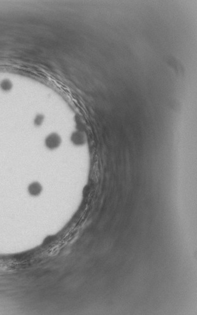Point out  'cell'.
Instances as JSON below:
<instances>
[{"mask_svg":"<svg viewBox=\"0 0 197 315\" xmlns=\"http://www.w3.org/2000/svg\"><path fill=\"white\" fill-rule=\"evenodd\" d=\"M45 119V116L43 114H39L36 115L34 119V124L36 126H40L42 125V124Z\"/></svg>","mask_w":197,"mask_h":315,"instance_id":"obj_4","label":"cell"},{"mask_svg":"<svg viewBox=\"0 0 197 315\" xmlns=\"http://www.w3.org/2000/svg\"><path fill=\"white\" fill-rule=\"evenodd\" d=\"M42 192V186L38 182H33L31 183L28 187L29 193L33 196H37Z\"/></svg>","mask_w":197,"mask_h":315,"instance_id":"obj_2","label":"cell"},{"mask_svg":"<svg viewBox=\"0 0 197 315\" xmlns=\"http://www.w3.org/2000/svg\"><path fill=\"white\" fill-rule=\"evenodd\" d=\"M0 87H1L2 90L4 91H8L11 89L12 84L9 80L5 79V80L3 81L1 84H0Z\"/></svg>","mask_w":197,"mask_h":315,"instance_id":"obj_3","label":"cell"},{"mask_svg":"<svg viewBox=\"0 0 197 315\" xmlns=\"http://www.w3.org/2000/svg\"><path fill=\"white\" fill-rule=\"evenodd\" d=\"M72 138L74 143H76L77 144H78V143L81 144V143H82L83 138H82V136L80 134H78V133L74 134Z\"/></svg>","mask_w":197,"mask_h":315,"instance_id":"obj_5","label":"cell"},{"mask_svg":"<svg viewBox=\"0 0 197 315\" xmlns=\"http://www.w3.org/2000/svg\"><path fill=\"white\" fill-rule=\"evenodd\" d=\"M61 140L60 136L56 133H52L48 135L45 141L46 147L51 150L57 148L60 145Z\"/></svg>","mask_w":197,"mask_h":315,"instance_id":"obj_1","label":"cell"}]
</instances>
